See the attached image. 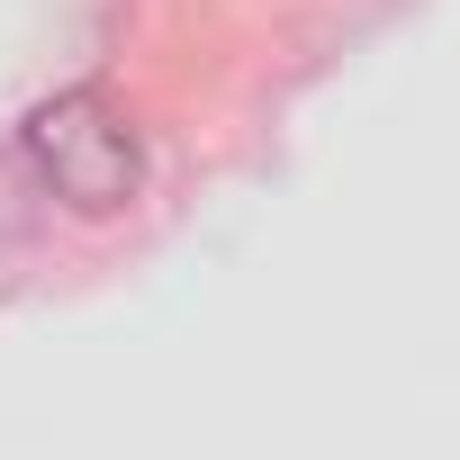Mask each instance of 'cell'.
I'll use <instances>...</instances> for the list:
<instances>
[{"label": "cell", "mask_w": 460, "mask_h": 460, "mask_svg": "<svg viewBox=\"0 0 460 460\" xmlns=\"http://www.w3.org/2000/svg\"><path fill=\"white\" fill-rule=\"evenodd\" d=\"M28 163L73 217H118L145 181V145L109 91H55L28 109Z\"/></svg>", "instance_id": "cell-1"}]
</instances>
